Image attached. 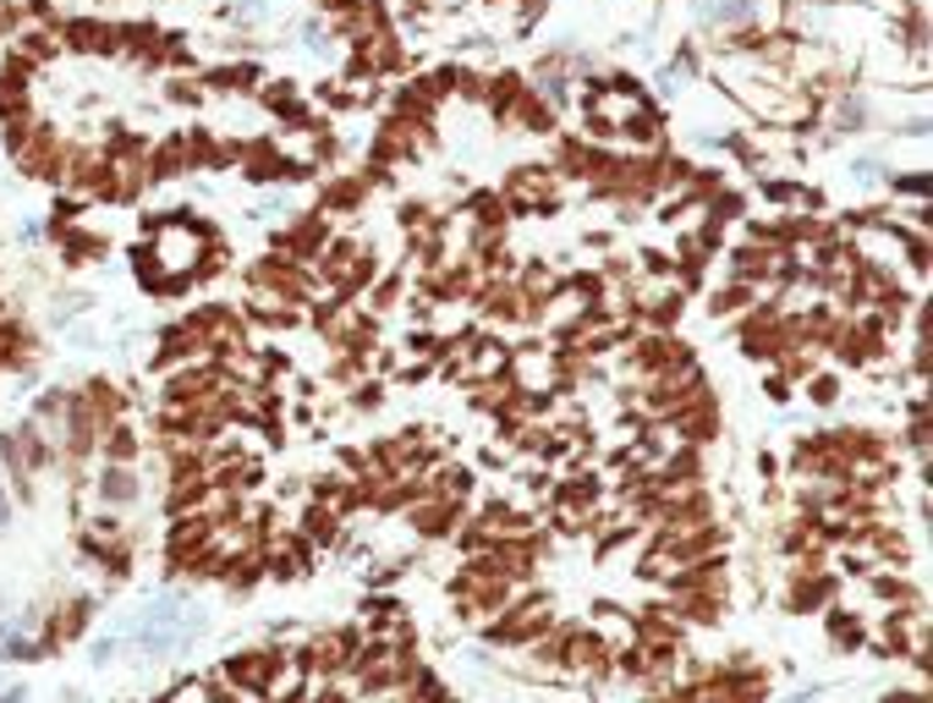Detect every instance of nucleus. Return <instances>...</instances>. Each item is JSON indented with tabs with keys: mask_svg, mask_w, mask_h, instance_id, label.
<instances>
[{
	"mask_svg": "<svg viewBox=\"0 0 933 703\" xmlns=\"http://www.w3.org/2000/svg\"><path fill=\"white\" fill-rule=\"evenodd\" d=\"M818 615H823V632H829V643H834L840 654L867 648V621H862L856 610H845V604H823Z\"/></svg>",
	"mask_w": 933,
	"mask_h": 703,
	"instance_id": "14",
	"label": "nucleus"
},
{
	"mask_svg": "<svg viewBox=\"0 0 933 703\" xmlns=\"http://www.w3.org/2000/svg\"><path fill=\"white\" fill-rule=\"evenodd\" d=\"M834 127H840V132H862V127H867V100H862V94H840Z\"/></svg>",
	"mask_w": 933,
	"mask_h": 703,
	"instance_id": "24",
	"label": "nucleus"
},
{
	"mask_svg": "<svg viewBox=\"0 0 933 703\" xmlns=\"http://www.w3.org/2000/svg\"><path fill=\"white\" fill-rule=\"evenodd\" d=\"M89 610H94V599H83V593H72L67 604H56V610H50V621H45V648L72 643V637L89 626Z\"/></svg>",
	"mask_w": 933,
	"mask_h": 703,
	"instance_id": "13",
	"label": "nucleus"
},
{
	"mask_svg": "<svg viewBox=\"0 0 933 703\" xmlns=\"http://www.w3.org/2000/svg\"><path fill=\"white\" fill-rule=\"evenodd\" d=\"M100 457H105V462H138V457H143V440H138V429H133L127 418L105 424V429H100Z\"/></svg>",
	"mask_w": 933,
	"mask_h": 703,
	"instance_id": "18",
	"label": "nucleus"
},
{
	"mask_svg": "<svg viewBox=\"0 0 933 703\" xmlns=\"http://www.w3.org/2000/svg\"><path fill=\"white\" fill-rule=\"evenodd\" d=\"M561 204V171L555 165H528L506 182V209L517 215H544Z\"/></svg>",
	"mask_w": 933,
	"mask_h": 703,
	"instance_id": "4",
	"label": "nucleus"
},
{
	"mask_svg": "<svg viewBox=\"0 0 933 703\" xmlns=\"http://www.w3.org/2000/svg\"><path fill=\"white\" fill-rule=\"evenodd\" d=\"M171 100H176V105H198V100H204V83H198V78H193V83L176 78V83H171Z\"/></svg>",
	"mask_w": 933,
	"mask_h": 703,
	"instance_id": "27",
	"label": "nucleus"
},
{
	"mask_svg": "<svg viewBox=\"0 0 933 703\" xmlns=\"http://www.w3.org/2000/svg\"><path fill=\"white\" fill-rule=\"evenodd\" d=\"M67 402H72V391H45L39 407H34V418H39V424H56V418L67 413Z\"/></svg>",
	"mask_w": 933,
	"mask_h": 703,
	"instance_id": "25",
	"label": "nucleus"
},
{
	"mask_svg": "<svg viewBox=\"0 0 933 703\" xmlns=\"http://www.w3.org/2000/svg\"><path fill=\"white\" fill-rule=\"evenodd\" d=\"M247 286H264V291H275V297H286V302H302V308L319 297V275H313L308 264L286 258V253H269L264 264H253Z\"/></svg>",
	"mask_w": 933,
	"mask_h": 703,
	"instance_id": "3",
	"label": "nucleus"
},
{
	"mask_svg": "<svg viewBox=\"0 0 933 703\" xmlns=\"http://www.w3.org/2000/svg\"><path fill=\"white\" fill-rule=\"evenodd\" d=\"M182 171H193V165H187V143H182V138H160V143H149V182H171V176H182Z\"/></svg>",
	"mask_w": 933,
	"mask_h": 703,
	"instance_id": "19",
	"label": "nucleus"
},
{
	"mask_svg": "<svg viewBox=\"0 0 933 703\" xmlns=\"http://www.w3.org/2000/svg\"><path fill=\"white\" fill-rule=\"evenodd\" d=\"M231 18H237V28H258V23L269 18V0H237Z\"/></svg>",
	"mask_w": 933,
	"mask_h": 703,
	"instance_id": "26",
	"label": "nucleus"
},
{
	"mask_svg": "<svg viewBox=\"0 0 933 703\" xmlns=\"http://www.w3.org/2000/svg\"><path fill=\"white\" fill-rule=\"evenodd\" d=\"M752 302H763V291L747 286V280H725V286L709 291V313H714V319H736V313H747Z\"/></svg>",
	"mask_w": 933,
	"mask_h": 703,
	"instance_id": "17",
	"label": "nucleus"
},
{
	"mask_svg": "<svg viewBox=\"0 0 933 703\" xmlns=\"http://www.w3.org/2000/svg\"><path fill=\"white\" fill-rule=\"evenodd\" d=\"M851 176H856L862 187H873V182L884 176V165H878V160H851Z\"/></svg>",
	"mask_w": 933,
	"mask_h": 703,
	"instance_id": "28",
	"label": "nucleus"
},
{
	"mask_svg": "<svg viewBox=\"0 0 933 703\" xmlns=\"http://www.w3.org/2000/svg\"><path fill=\"white\" fill-rule=\"evenodd\" d=\"M0 528H7V489H0Z\"/></svg>",
	"mask_w": 933,
	"mask_h": 703,
	"instance_id": "30",
	"label": "nucleus"
},
{
	"mask_svg": "<svg viewBox=\"0 0 933 703\" xmlns=\"http://www.w3.org/2000/svg\"><path fill=\"white\" fill-rule=\"evenodd\" d=\"M500 122L517 127V132H555V105H544V94L522 83V89L500 105Z\"/></svg>",
	"mask_w": 933,
	"mask_h": 703,
	"instance_id": "9",
	"label": "nucleus"
},
{
	"mask_svg": "<svg viewBox=\"0 0 933 703\" xmlns=\"http://www.w3.org/2000/svg\"><path fill=\"white\" fill-rule=\"evenodd\" d=\"M61 45L83 50V56H100V50H116V28L100 23V18H67L61 23Z\"/></svg>",
	"mask_w": 933,
	"mask_h": 703,
	"instance_id": "12",
	"label": "nucleus"
},
{
	"mask_svg": "<svg viewBox=\"0 0 933 703\" xmlns=\"http://www.w3.org/2000/svg\"><path fill=\"white\" fill-rule=\"evenodd\" d=\"M324 242H330V215H291V226H280V237H275V253L313 264Z\"/></svg>",
	"mask_w": 933,
	"mask_h": 703,
	"instance_id": "7",
	"label": "nucleus"
},
{
	"mask_svg": "<svg viewBox=\"0 0 933 703\" xmlns=\"http://www.w3.org/2000/svg\"><path fill=\"white\" fill-rule=\"evenodd\" d=\"M56 237H61V247H67V258H72V264H83V258H105V237H94V231L56 226Z\"/></svg>",
	"mask_w": 933,
	"mask_h": 703,
	"instance_id": "21",
	"label": "nucleus"
},
{
	"mask_svg": "<svg viewBox=\"0 0 933 703\" xmlns=\"http://www.w3.org/2000/svg\"><path fill=\"white\" fill-rule=\"evenodd\" d=\"M802 385H807V402L813 407H834L840 402V374H829V369H813Z\"/></svg>",
	"mask_w": 933,
	"mask_h": 703,
	"instance_id": "23",
	"label": "nucleus"
},
{
	"mask_svg": "<svg viewBox=\"0 0 933 703\" xmlns=\"http://www.w3.org/2000/svg\"><path fill=\"white\" fill-rule=\"evenodd\" d=\"M506 385H511V391H522V396H550V391H561V364H555V352H544V346H522V352H511V364H506Z\"/></svg>",
	"mask_w": 933,
	"mask_h": 703,
	"instance_id": "5",
	"label": "nucleus"
},
{
	"mask_svg": "<svg viewBox=\"0 0 933 703\" xmlns=\"http://www.w3.org/2000/svg\"><path fill=\"white\" fill-rule=\"evenodd\" d=\"M258 215H291V198H286V193H269V198L258 204Z\"/></svg>",
	"mask_w": 933,
	"mask_h": 703,
	"instance_id": "29",
	"label": "nucleus"
},
{
	"mask_svg": "<svg viewBox=\"0 0 933 703\" xmlns=\"http://www.w3.org/2000/svg\"><path fill=\"white\" fill-rule=\"evenodd\" d=\"M280 665H286V648H275V643L242 648L220 665V687H226V698H264L269 681L280 676Z\"/></svg>",
	"mask_w": 933,
	"mask_h": 703,
	"instance_id": "1",
	"label": "nucleus"
},
{
	"mask_svg": "<svg viewBox=\"0 0 933 703\" xmlns=\"http://www.w3.org/2000/svg\"><path fill=\"white\" fill-rule=\"evenodd\" d=\"M834 593H840V577H834V572H823V566H796L791 583H785V610H791V615H818L823 604H834Z\"/></svg>",
	"mask_w": 933,
	"mask_h": 703,
	"instance_id": "6",
	"label": "nucleus"
},
{
	"mask_svg": "<svg viewBox=\"0 0 933 703\" xmlns=\"http://www.w3.org/2000/svg\"><path fill=\"white\" fill-rule=\"evenodd\" d=\"M479 308H484V319L489 324H522V319H533L528 308V297H522V286L517 280H500V286H479Z\"/></svg>",
	"mask_w": 933,
	"mask_h": 703,
	"instance_id": "11",
	"label": "nucleus"
},
{
	"mask_svg": "<svg viewBox=\"0 0 933 703\" xmlns=\"http://www.w3.org/2000/svg\"><path fill=\"white\" fill-rule=\"evenodd\" d=\"M204 83H209V89H258L264 78H258V67H253V61H242V67H220V72H209Z\"/></svg>",
	"mask_w": 933,
	"mask_h": 703,
	"instance_id": "22",
	"label": "nucleus"
},
{
	"mask_svg": "<svg viewBox=\"0 0 933 703\" xmlns=\"http://www.w3.org/2000/svg\"><path fill=\"white\" fill-rule=\"evenodd\" d=\"M138 462H105L100 468V479H94V495H100V506H111V511H127V506H138Z\"/></svg>",
	"mask_w": 933,
	"mask_h": 703,
	"instance_id": "10",
	"label": "nucleus"
},
{
	"mask_svg": "<svg viewBox=\"0 0 933 703\" xmlns=\"http://www.w3.org/2000/svg\"><path fill=\"white\" fill-rule=\"evenodd\" d=\"M362 198H368V182H362V176H335V182H324V193H319V215H352Z\"/></svg>",
	"mask_w": 933,
	"mask_h": 703,
	"instance_id": "16",
	"label": "nucleus"
},
{
	"mask_svg": "<svg viewBox=\"0 0 933 703\" xmlns=\"http://www.w3.org/2000/svg\"><path fill=\"white\" fill-rule=\"evenodd\" d=\"M406 522H412V533H423V539H445V533H456V528H461V500L417 495V500L406 506Z\"/></svg>",
	"mask_w": 933,
	"mask_h": 703,
	"instance_id": "8",
	"label": "nucleus"
},
{
	"mask_svg": "<svg viewBox=\"0 0 933 703\" xmlns=\"http://www.w3.org/2000/svg\"><path fill=\"white\" fill-rule=\"evenodd\" d=\"M83 402H89V413L100 418V429L116 424V418H127V396H122V385H111V380H89Z\"/></svg>",
	"mask_w": 933,
	"mask_h": 703,
	"instance_id": "20",
	"label": "nucleus"
},
{
	"mask_svg": "<svg viewBox=\"0 0 933 703\" xmlns=\"http://www.w3.org/2000/svg\"><path fill=\"white\" fill-rule=\"evenodd\" d=\"M258 105L269 111V116H280V122H308V100L297 94V83H264L258 89Z\"/></svg>",
	"mask_w": 933,
	"mask_h": 703,
	"instance_id": "15",
	"label": "nucleus"
},
{
	"mask_svg": "<svg viewBox=\"0 0 933 703\" xmlns=\"http://www.w3.org/2000/svg\"><path fill=\"white\" fill-rule=\"evenodd\" d=\"M67 143L50 132V127H28L18 143H12V160H18V171L28 176V182H61L67 176Z\"/></svg>",
	"mask_w": 933,
	"mask_h": 703,
	"instance_id": "2",
	"label": "nucleus"
}]
</instances>
